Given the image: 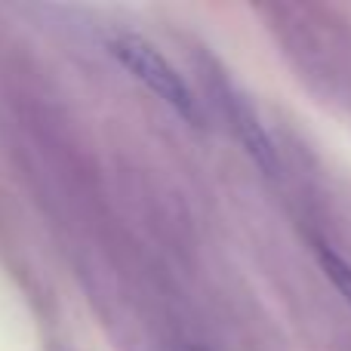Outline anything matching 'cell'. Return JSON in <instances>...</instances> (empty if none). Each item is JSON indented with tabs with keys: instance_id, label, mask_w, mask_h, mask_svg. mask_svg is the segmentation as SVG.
<instances>
[{
	"instance_id": "cell-1",
	"label": "cell",
	"mask_w": 351,
	"mask_h": 351,
	"mask_svg": "<svg viewBox=\"0 0 351 351\" xmlns=\"http://www.w3.org/2000/svg\"><path fill=\"white\" fill-rule=\"evenodd\" d=\"M105 49L111 53V59L123 68L133 80H139L142 86L154 93L160 102H167L179 117H185L188 123L200 127L204 123V111H200L197 99H194L191 86L185 84L176 65L160 53L154 43H148L139 34H127V31H117L105 40Z\"/></svg>"
},
{
	"instance_id": "cell-3",
	"label": "cell",
	"mask_w": 351,
	"mask_h": 351,
	"mask_svg": "<svg viewBox=\"0 0 351 351\" xmlns=\"http://www.w3.org/2000/svg\"><path fill=\"white\" fill-rule=\"evenodd\" d=\"M315 250H317V262H321L324 274L333 280V287L339 290V296L351 305V265L336 253L333 247H327V243H321V241L315 243Z\"/></svg>"
},
{
	"instance_id": "cell-2",
	"label": "cell",
	"mask_w": 351,
	"mask_h": 351,
	"mask_svg": "<svg viewBox=\"0 0 351 351\" xmlns=\"http://www.w3.org/2000/svg\"><path fill=\"white\" fill-rule=\"evenodd\" d=\"M219 96H222V108H225V117L231 121V130H234V136L241 139V145L247 148V154L256 160V167L268 176H278V170H280L278 148H274L271 136L262 127L256 108L231 84H222Z\"/></svg>"
},
{
	"instance_id": "cell-4",
	"label": "cell",
	"mask_w": 351,
	"mask_h": 351,
	"mask_svg": "<svg viewBox=\"0 0 351 351\" xmlns=\"http://www.w3.org/2000/svg\"><path fill=\"white\" fill-rule=\"evenodd\" d=\"M188 351H204V348H188Z\"/></svg>"
}]
</instances>
